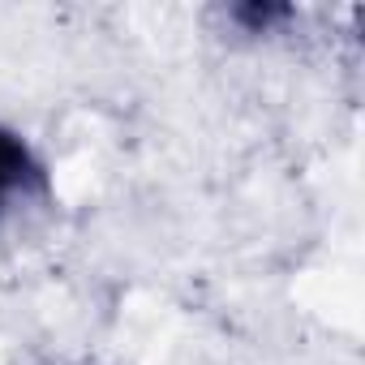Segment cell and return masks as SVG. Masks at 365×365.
I'll return each mask as SVG.
<instances>
[{
  "label": "cell",
  "mask_w": 365,
  "mask_h": 365,
  "mask_svg": "<svg viewBox=\"0 0 365 365\" xmlns=\"http://www.w3.org/2000/svg\"><path fill=\"white\" fill-rule=\"evenodd\" d=\"M9 155H18L5 138H0V194L9 190V180H14V172H18V163H9Z\"/></svg>",
  "instance_id": "obj_1"
}]
</instances>
